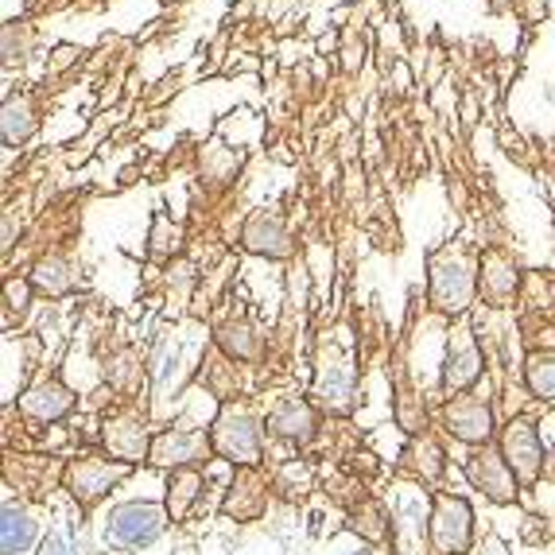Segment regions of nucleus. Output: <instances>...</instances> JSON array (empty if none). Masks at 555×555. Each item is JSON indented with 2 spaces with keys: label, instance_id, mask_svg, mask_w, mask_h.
<instances>
[{
  "label": "nucleus",
  "instance_id": "obj_1",
  "mask_svg": "<svg viewBox=\"0 0 555 555\" xmlns=\"http://www.w3.org/2000/svg\"><path fill=\"white\" fill-rule=\"evenodd\" d=\"M210 447L218 459L233 463L237 470H249V466L260 463V454H264V427L253 412L245 408H222L210 424Z\"/></svg>",
  "mask_w": 555,
  "mask_h": 555
},
{
  "label": "nucleus",
  "instance_id": "obj_2",
  "mask_svg": "<svg viewBox=\"0 0 555 555\" xmlns=\"http://www.w3.org/2000/svg\"><path fill=\"white\" fill-rule=\"evenodd\" d=\"M427 296H431V307L443 315H463L478 296L474 260H466L463 253H439V257L427 260Z\"/></svg>",
  "mask_w": 555,
  "mask_h": 555
},
{
  "label": "nucleus",
  "instance_id": "obj_3",
  "mask_svg": "<svg viewBox=\"0 0 555 555\" xmlns=\"http://www.w3.org/2000/svg\"><path fill=\"white\" fill-rule=\"evenodd\" d=\"M167 525H171L167 505H156V501H125V505H113L109 517H105V540L113 547H125V552H140V547L156 544Z\"/></svg>",
  "mask_w": 555,
  "mask_h": 555
},
{
  "label": "nucleus",
  "instance_id": "obj_4",
  "mask_svg": "<svg viewBox=\"0 0 555 555\" xmlns=\"http://www.w3.org/2000/svg\"><path fill=\"white\" fill-rule=\"evenodd\" d=\"M132 466L120 463V459H113V454H78V459H70L63 470V486L70 490V498L82 505V509H93L102 498H109V490H117L120 481L129 478Z\"/></svg>",
  "mask_w": 555,
  "mask_h": 555
},
{
  "label": "nucleus",
  "instance_id": "obj_5",
  "mask_svg": "<svg viewBox=\"0 0 555 555\" xmlns=\"http://www.w3.org/2000/svg\"><path fill=\"white\" fill-rule=\"evenodd\" d=\"M474 544V509L459 493H436L427 517V547L431 555H466Z\"/></svg>",
  "mask_w": 555,
  "mask_h": 555
},
{
  "label": "nucleus",
  "instance_id": "obj_6",
  "mask_svg": "<svg viewBox=\"0 0 555 555\" xmlns=\"http://www.w3.org/2000/svg\"><path fill=\"white\" fill-rule=\"evenodd\" d=\"M466 478L474 481V490H481L498 505H513L520 498V478L513 474V466L505 463L501 447H478V451L466 459Z\"/></svg>",
  "mask_w": 555,
  "mask_h": 555
},
{
  "label": "nucleus",
  "instance_id": "obj_7",
  "mask_svg": "<svg viewBox=\"0 0 555 555\" xmlns=\"http://www.w3.org/2000/svg\"><path fill=\"white\" fill-rule=\"evenodd\" d=\"M505 463L513 466V474L520 478V486H537L540 470H544V439L528 420H513V424L501 427L498 439Z\"/></svg>",
  "mask_w": 555,
  "mask_h": 555
},
{
  "label": "nucleus",
  "instance_id": "obj_8",
  "mask_svg": "<svg viewBox=\"0 0 555 555\" xmlns=\"http://www.w3.org/2000/svg\"><path fill=\"white\" fill-rule=\"evenodd\" d=\"M214 454L210 436L203 431H186V427H167L152 436L149 463L159 470H183V466H198Z\"/></svg>",
  "mask_w": 555,
  "mask_h": 555
},
{
  "label": "nucleus",
  "instance_id": "obj_9",
  "mask_svg": "<svg viewBox=\"0 0 555 555\" xmlns=\"http://www.w3.org/2000/svg\"><path fill=\"white\" fill-rule=\"evenodd\" d=\"M443 424L459 443L486 447L493 439V408L478 392H459V397L447 404Z\"/></svg>",
  "mask_w": 555,
  "mask_h": 555
},
{
  "label": "nucleus",
  "instance_id": "obj_10",
  "mask_svg": "<svg viewBox=\"0 0 555 555\" xmlns=\"http://www.w3.org/2000/svg\"><path fill=\"white\" fill-rule=\"evenodd\" d=\"M75 412V392L66 389L59 377L36 380L31 389H24L20 397V416L31 420V424H59Z\"/></svg>",
  "mask_w": 555,
  "mask_h": 555
},
{
  "label": "nucleus",
  "instance_id": "obj_11",
  "mask_svg": "<svg viewBox=\"0 0 555 555\" xmlns=\"http://www.w3.org/2000/svg\"><path fill=\"white\" fill-rule=\"evenodd\" d=\"M481 377V350L474 343V331H454L447 338V365H443V385L447 392H470L474 380Z\"/></svg>",
  "mask_w": 555,
  "mask_h": 555
},
{
  "label": "nucleus",
  "instance_id": "obj_12",
  "mask_svg": "<svg viewBox=\"0 0 555 555\" xmlns=\"http://www.w3.org/2000/svg\"><path fill=\"white\" fill-rule=\"evenodd\" d=\"M105 451L120 463H140V459H149L152 451V436L144 420L137 416H117V420H105Z\"/></svg>",
  "mask_w": 555,
  "mask_h": 555
},
{
  "label": "nucleus",
  "instance_id": "obj_13",
  "mask_svg": "<svg viewBox=\"0 0 555 555\" xmlns=\"http://www.w3.org/2000/svg\"><path fill=\"white\" fill-rule=\"evenodd\" d=\"M241 245L260 257H287L292 253V233H287L284 218L280 214H253L245 230H241Z\"/></svg>",
  "mask_w": 555,
  "mask_h": 555
},
{
  "label": "nucleus",
  "instance_id": "obj_14",
  "mask_svg": "<svg viewBox=\"0 0 555 555\" xmlns=\"http://www.w3.org/2000/svg\"><path fill=\"white\" fill-rule=\"evenodd\" d=\"M264 427H269L276 439H287V443H307V439L315 436V412H311L307 400L284 397L280 404H272Z\"/></svg>",
  "mask_w": 555,
  "mask_h": 555
},
{
  "label": "nucleus",
  "instance_id": "obj_15",
  "mask_svg": "<svg viewBox=\"0 0 555 555\" xmlns=\"http://www.w3.org/2000/svg\"><path fill=\"white\" fill-rule=\"evenodd\" d=\"M198 498H203V470H198V466L171 470V478H167V498H164L171 525H179V520L191 517V509L198 505Z\"/></svg>",
  "mask_w": 555,
  "mask_h": 555
},
{
  "label": "nucleus",
  "instance_id": "obj_16",
  "mask_svg": "<svg viewBox=\"0 0 555 555\" xmlns=\"http://www.w3.org/2000/svg\"><path fill=\"white\" fill-rule=\"evenodd\" d=\"M0 517H4L0 520V555H28L39 537V525L31 520V513L9 501Z\"/></svg>",
  "mask_w": 555,
  "mask_h": 555
},
{
  "label": "nucleus",
  "instance_id": "obj_17",
  "mask_svg": "<svg viewBox=\"0 0 555 555\" xmlns=\"http://www.w3.org/2000/svg\"><path fill=\"white\" fill-rule=\"evenodd\" d=\"M264 501H269V493H264V481L257 478V470H241L237 481L230 486V498H225V513H230L233 520H257L260 513H264Z\"/></svg>",
  "mask_w": 555,
  "mask_h": 555
},
{
  "label": "nucleus",
  "instance_id": "obj_18",
  "mask_svg": "<svg viewBox=\"0 0 555 555\" xmlns=\"http://www.w3.org/2000/svg\"><path fill=\"white\" fill-rule=\"evenodd\" d=\"M315 397L331 412H346L353 404V373L350 365H323L315 380Z\"/></svg>",
  "mask_w": 555,
  "mask_h": 555
},
{
  "label": "nucleus",
  "instance_id": "obj_19",
  "mask_svg": "<svg viewBox=\"0 0 555 555\" xmlns=\"http://www.w3.org/2000/svg\"><path fill=\"white\" fill-rule=\"evenodd\" d=\"M31 284H36V292H47V296H66L78 284V272L66 257H47L31 272Z\"/></svg>",
  "mask_w": 555,
  "mask_h": 555
},
{
  "label": "nucleus",
  "instance_id": "obj_20",
  "mask_svg": "<svg viewBox=\"0 0 555 555\" xmlns=\"http://www.w3.org/2000/svg\"><path fill=\"white\" fill-rule=\"evenodd\" d=\"M350 532L365 537L370 544H389L392 520H389V513H385V505H377V501H361L350 517Z\"/></svg>",
  "mask_w": 555,
  "mask_h": 555
},
{
  "label": "nucleus",
  "instance_id": "obj_21",
  "mask_svg": "<svg viewBox=\"0 0 555 555\" xmlns=\"http://www.w3.org/2000/svg\"><path fill=\"white\" fill-rule=\"evenodd\" d=\"M525 385L532 397L555 404V353H528L525 361Z\"/></svg>",
  "mask_w": 555,
  "mask_h": 555
},
{
  "label": "nucleus",
  "instance_id": "obj_22",
  "mask_svg": "<svg viewBox=\"0 0 555 555\" xmlns=\"http://www.w3.org/2000/svg\"><path fill=\"white\" fill-rule=\"evenodd\" d=\"M218 346H222L233 361H253L260 353L257 334H253L245 323H225L222 331H218Z\"/></svg>",
  "mask_w": 555,
  "mask_h": 555
},
{
  "label": "nucleus",
  "instance_id": "obj_23",
  "mask_svg": "<svg viewBox=\"0 0 555 555\" xmlns=\"http://www.w3.org/2000/svg\"><path fill=\"white\" fill-rule=\"evenodd\" d=\"M31 129H36V117H31L28 102L4 105V144H20V140H28Z\"/></svg>",
  "mask_w": 555,
  "mask_h": 555
},
{
  "label": "nucleus",
  "instance_id": "obj_24",
  "mask_svg": "<svg viewBox=\"0 0 555 555\" xmlns=\"http://www.w3.org/2000/svg\"><path fill=\"white\" fill-rule=\"evenodd\" d=\"M408 459H420V463H412V470L420 474V481H431L443 474V447H439L436 439H420V447H412Z\"/></svg>",
  "mask_w": 555,
  "mask_h": 555
},
{
  "label": "nucleus",
  "instance_id": "obj_25",
  "mask_svg": "<svg viewBox=\"0 0 555 555\" xmlns=\"http://www.w3.org/2000/svg\"><path fill=\"white\" fill-rule=\"evenodd\" d=\"M36 555H75V552H70L66 537H43V544H39Z\"/></svg>",
  "mask_w": 555,
  "mask_h": 555
},
{
  "label": "nucleus",
  "instance_id": "obj_26",
  "mask_svg": "<svg viewBox=\"0 0 555 555\" xmlns=\"http://www.w3.org/2000/svg\"><path fill=\"white\" fill-rule=\"evenodd\" d=\"M350 555H373V552H350Z\"/></svg>",
  "mask_w": 555,
  "mask_h": 555
}]
</instances>
